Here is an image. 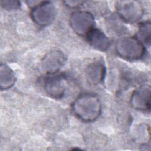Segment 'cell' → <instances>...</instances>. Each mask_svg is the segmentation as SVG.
Here are the masks:
<instances>
[{
	"label": "cell",
	"instance_id": "obj_8",
	"mask_svg": "<svg viewBox=\"0 0 151 151\" xmlns=\"http://www.w3.org/2000/svg\"><path fill=\"white\" fill-rule=\"evenodd\" d=\"M131 104L136 109L150 110V87L143 85L134 91L131 100Z\"/></svg>",
	"mask_w": 151,
	"mask_h": 151
},
{
	"label": "cell",
	"instance_id": "obj_5",
	"mask_svg": "<svg viewBox=\"0 0 151 151\" xmlns=\"http://www.w3.org/2000/svg\"><path fill=\"white\" fill-rule=\"evenodd\" d=\"M116 7L119 17L127 22H136L142 18L143 15L142 6L137 1H118Z\"/></svg>",
	"mask_w": 151,
	"mask_h": 151
},
{
	"label": "cell",
	"instance_id": "obj_10",
	"mask_svg": "<svg viewBox=\"0 0 151 151\" xmlns=\"http://www.w3.org/2000/svg\"><path fill=\"white\" fill-rule=\"evenodd\" d=\"M85 74L87 81L92 85L96 86L104 80L106 75V67L100 61H94L86 67Z\"/></svg>",
	"mask_w": 151,
	"mask_h": 151
},
{
	"label": "cell",
	"instance_id": "obj_13",
	"mask_svg": "<svg viewBox=\"0 0 151 151\" xmlns=\"http://www.w3.org/2000/svg\"><path fill=\"white\" fill-rule=\"evenodd\" d=\"M1 6L6 10H15L19 8L21 4L17 1H1Z\"/></svg>",
	"mask_w": 151,
	"mask_h": 151
},
{
	"label": "cell",
	"instance_id": "obj_14",
	"mask_svg": "<svg viewBox=\"0 0 151 151\" xmlns=\"http://www.w3.org/2000/svg\"><path fill=\"white\" fill-rule=\"evenodd\" d=\"M65 4V5L70 7V8H77L80 5L84 2L83 1H67L64 2Z\"/></svg>",
	"mask_w": 151,
	"mask_h": 151
},
{
	"label": "cell",
	"instance_id": "obj_9",
	"mask_svg": "<svg viewBox=\"0 0 151 151\" xmlns=\"http://www.w3.org/2000/svg\"><path fill=\"white\" fill-rule=\"evenodd\" d=\"M86 40L89 44L94 48L106 51L110 45V41L108 37L100 29L94 28L86 35Z\"/></svg>",
	"mask_w": 151,
	"mask_h": 151
},
{
	"label": "cell",
	"instance_id": "obj_1",
	"mask_svg": "<svg viewBox=\"0 0 151 151\" xmlns=\"http://www.w3.org/2000/svg\"><path fill=\"white\" fill-rule=\"evenodd\" d=\"M74 114L85 122H92L100 115L101 104L98 98L93 94H83L78 97L72 103Z\"/></svg>",
	"mask_w": 151,
	"mask_h": 151
},
{
	"label": "cell",
	"instance_id": "obj_6",
	"mask_svg": "<svg viewBox=\"0 0 151 151\" xmlns=\"http://www.w3.org/2000/svg\"><path fill=\"white\" fill-rule=\"evenodd\" d=\"M47 93L55 99L62 98L67 88V79L63 74L57 73L48 74L44 80Z\"/></svg>",
	"mask_w": 151,
	"mask_h": 151
},
{
	"label": "cell",
	"instance_id": "obj_7",
	"mask_svg": "<svg viewBox=\"0 0 151 151\" xmlns=\"http://www.w3.org/2000/svg\"><path fill=\"white\" fill-rule=\"evenodd\" d=\"M65 61V56L61 51H52L47 54L42 58L41 67L47 75L55 73L64 65Z\"/></svg>",
	"mask_w": 151,
	"mask_h": 151
},
{
	"label": "cell",
	"instance_id": "obj_2",
	"mask_svg": "<svg viewBox=\"0 0 151 151\" xmlns=\"http://www.w3.org/2000/svg\"><path fill=\"white\" fill-rule=\"evenodd\" d=\"M116 51L120 57L133 61L140 59L144 55L145 48L136 37H124L117 41Z\"/></svg>",
	"mask_w": 151,
	"mask_h": 151
},
{
	"label": "cell",
	"instance_id": "obj_3",
	"mask_svg": "<svg viewBox=\"0 0 151 151\" xmlns=\"http://www.w3.org/2000/svg\"><path fill=\"white\" fill-rule=\"evenodd\" d=\"M57 10L54 5L50 1H41L32 8L31 17L37 25L45 27L51 24L55 19Z\"/></svg>",
	"mask_w": 151,
	"mask_h": 151
},
{
	"label": "cell",
	"instance_id": "obj_4",
	"mask_svg": "<svg viewBox=\"0 0 151 151\" xmlns=\"http://www.w3.org/2000/svg\"><path fill=\"white\" fill-rule=\"evenodd\" d=\"M70 24L76 34L84 37L95 28L94 16L90 12L85 11H77L73 12L70 18Z\"/></svg>",
	"mask_w": 151,
	"mask_h": 151
},
{
	"label": "cell",
	"instance_id": "obj_12",
	"mask_svg": "<svg viewBox=\"0 0 151 151\" xmlns=\"http://www.w3.org/2000/svg\"><path fill=\"white\" fill-rule=\"evenodd\" d=\"M150 22L145 21L140 23L139 25L138 31L136 37L143 44H150Z\"/></svg>",
	"mask_w": 151,
	"mask_h": 151
},
{
	"label": "cell",
	"instance_id": "obj_11",
	"mask_svg": "<svg viewBox=\"0 0 151 151\" xmlns=\"http://www.w3.org/2000/svg\"><path fill=\"white\" fill-rule=\"evenodd\" d=\"M16 81L14 71L7 65L1 64L0 67V86L2 90L10 88Z\"/></svg>",
	"mask_w": 151,
	"mask_h": 151
}]
</instances>
